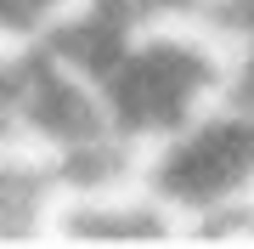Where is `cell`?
<instances>
[{"instance_id":"6da1fadb","label":"cell","mask_w":254,"mask_h":249,"mask_svg":"<svg viewBox=\"0 0 254 249\" xmlns=\"http://www.w3.org/2000/svg\"><path fill=\"white\" fill-rule=\"evenodd\" d=\"M0 153H6V119H0Z\"/></svg>"}]
</instances>
